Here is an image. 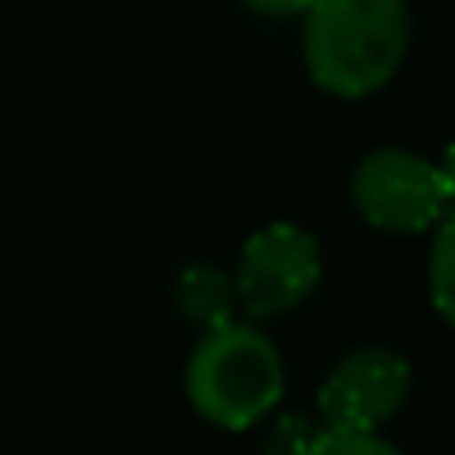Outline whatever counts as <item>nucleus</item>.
<instances>
[{"mask_svg":"<svg viewBox=\"0 0 455 455\" xmlns=\"http://www.w3.org/2000/svg\"><path fill=\"white\" fill-rule=\"evenodd\" d=\"M305 18V71L345 102L380 93L411 49L407 0H314Z\"/></svg>","mask_w":455,"mask_h":455,"instance_id":"f257e3e1","label":"nucleus"},{"mask_svg":"<svg viewBox=\"0 0 455 455\" xmlns=\"http://www.w3.org/2000/svg\"><path fill=\"white\" fill-rule=\"evenodd\" d=\"M283 354L257 323H226L204 331L186 358V403L217 429H252L283 403Z\"/></svg>","mask_w":455,"mask_h":455,"instance_id":"f03ea898","label":"nucleus"},{"mask_svg":"<svg viewBox=\"0 0 455 455\" xmlns=\"http://www.w3.org/2000/svg\"><path fill=\"white\" fill-rule=\"evenodd\" d=\"M354 212L385 235H425L447 217V190L438 164L403 147H376L349 172Z\"/></svg>","mask_w":455,"mask_h":455,"instance_id":"7ed1b4c3","label":"nucleus"},{"mask_svg":"<svg viewBox=\"0 0 455 455\" xmlns=\"http://www.w3.org/2000/svg\"><path fill=\"white\" fill-rule=\"evenodd\" d=\"M230 275L239 288V309L266 323L309 301L323 279V248L297 221H270L243 239L239 266Z\"/></svg>","mask_w":455,"mask_h":455,"instance_id":"20e7f679","label":"nucleus"},{"mask_svg":"<svg viewBox=\"0 0 455 455\" xmlns=\"http://www.w3.org/2000/svg\"><path fill=\"white\" fill-rule=\"evenodd\" d=\"M407 398H411V363L389 345H358L323 376L318 416L323 429L380 434L389 420L403 416Z\"/></svg>","mask_w":455,"mask_h":455,"instance_id":"39448f33","label":"nucleus"},{"mask_svg":"<svg viewBox=\"0 0 455 455\" xmlns=\"http://www.w3.org/2000/svg\"><path fill=\"white\" fill-rule=\"evenodd\" d=\"M172 305L177 314L204 331H217L226 323H235L239 314V288H235V275L221 270V266H208V261H195L177 275L172 283Z\"/></svg>","mask_w":455,"mask_h":455,"instance_id":"423d86ee","label":"nucleus"},{"mask_svg":"<svg viewBox=\"0 0 455 455\" xmlns=\"http://www.w3.org/2000/svg\"><path fill=\"white\" fill-rule=\"evenodd\" d=\"M429 301L438 309V318L455 331V208L434 226V243H429Z\"/></svg>","mask_w":455,"mask_h":455,"instance_id":"0eeeda50","label":"nucleus"},{"mask_svg":"<svg viewBox=\"0 0 455 455\" xmlns=\"http://www.w3.org/2000/svg\"><path fill=\"white\" fill-rule=\"evenodd\" d=\"M301 455H407L380 434H358V429H318Z\"/></svg>","mask_w":455,"mask_h":455,"instance_id":"6e6552de","label":"nucleus"},{"mask_svg":"<svg viewBox=\"0 0 455 455\" xmlns=\"http://www.w3.org/2000/svg\"><path fill=\"white\" fill-rule=\"evenodd\" d=\"M309 425L301 416H275V429L266 434V455H301L309 447Z\"/></svg>","mask_w":455,"mask_h":455,"instance_id":"1a4fd4ad","label":"nucleus"},{"mask_svg":"<svg viewBox=\"0 0 455 455\" xmlns=\"http://www.w3.org/2000/svg\"><path fill=\"white\" fill-rule=\"evenodd\" d=\"M252 13H266V18H301L314 0H243Z\"/></svg>","mask_w":455,"mask_h":455,"instance_id":"9d476101","label":"nucleus"},{"mask_svg":"<svg viewBox=\"0 0 455 455\" xmlns=\"http://www.w3.org/2000/svg\"><path fill=\"white\" fill-rule=\"evenodd\" d=\"M434 164H438V177H443V190H447V204H451V208H455V142H451V147H447V151H443V155H438Z\"/></svg>","mask_w":455,"mask_h":455,"instance_id":"9b49d317","label":"nucleus"}]
</instances>
